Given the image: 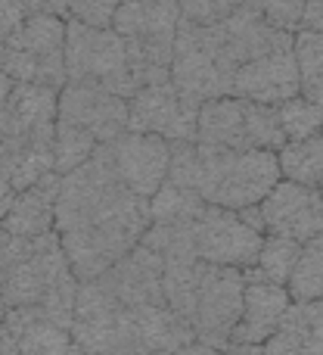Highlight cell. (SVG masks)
Here are the masks:
<instances>
[{
  "instance_id": "cell-1",
  "label": "cell",
  "mask_w": 323,
  "mask_h": 355,
  "mask_svg": "<svg viewBox=\"0 0 323 355\" xmlns=\"http://www.w3.org/2000/svg\"><path fill=\"white\" fill-rule=\"evenodd\" d=\"M147 227L149 200L124 187L106 147L75 172L59 175L53 231L78 281H93L109 271L140 243Z\"/></svg>"
},
{
  "instance_id": "cell-2",
  "label": "cell",
  "mask_w": 323,
  "mask_h": 355,
  "mask_svg": "<svg viewBox=\"0 0 323 355\" xmlns=\"http://www.w3.org/2000/svg\"><path fill=\"white\" fill-rule=\"evenodd\" d=\"M68 331L91 355H168L196 340L168 306H122L97 281H81Z\"/></svg>"
},
{
  "instance_id": "cell-3",
  "label": "cell",
  "mask_w": 323,
  "mask_h": 355,
  "mask_svg": "<svg viewBox=\"0 0 323 355\" xmlns=\"http://www.w3.org/2000/svg\"><path fill=\"white\" fill-rule=\"evenodd\" d=\"M168 181L199 193L205 206L243 212L280 181L277 153L268 150H221L205 144H171Z\"/></svg>"
},
{
  "instance_id": "cell-4",
  "label": "cell",
  "mask_w": 323,
  "mask_h": 355,
  "mask_svg": "<svg viewBox=\"0 0 323 355\" xmlns=\"http://www.w3.org/2000/svg\"><path fill=\"white\" fill-rule=\"evenodd\" d=\"M181 22L183 16L177 0H122L112 28L124 41L128 69L137 91L168 81Z\"/></svg>"
},
{
  "instance_id": "cell-5",
  "label": "cell",
  "mask_w": 323,
  "mask_h": 355,
  "mask_svg": "<svg viewBox=\"0 0 323 355\" xmlns=\"http://www.w3.org/2000/svg\"><path fill=\"white\" fill-rule=\"evenodd\" d=\"M0 72L22 85L66 87V19L25 16V22L0 44Z\"/></svg>"
},
{
  "instance_id": "cell-6",
  "label": "cell",
  "mask_w": 323,
  "mask_h": 355,
  "mask_svg": "<svg viewBox=\"0 0 323 355\" xmlns=\"http://www.w3.org/2000/svg\"><path fill=\"white\" fill-rule=\"evenodd\" d=\"M196 144L221 150H277L286 144V135L277 119V106H261L243 97H221L199 106Z\"/></svg>"
},
{
  "instance_id": "cell-7",
  "label": "cell",
  "mask_w": 323,
  "mask_h": 355,
  "mask_svg": "<svg viewBox=\"0 0 323 355\" xmlns=\"http://www.w3.org/2000/svg\"><path fill=\"white\" fill-rule=\"evenodd\" d=\"M66 78L97 85L128 100L137 91L128 69V50L116 28H93L66 19Z\"/></svg>"
},
{
  "instance_id": "cell-8",
  "label": "cell",
  "mask_w": 323,
  "mask_h": 355,
  "mask_svg": "<svg viewBox=\"0 0 323 355\" xmlns=\"http://www.w3.org/2000/svg\"><path fill=\"white\" fill-rule=\"evenodd\" d=\"M168 81L190 97L193 103H208V100L230 97L233 69L221 60L218 47L212 44L205 25H196L183 19L174 41V60H171Z\"/></svg>"
},
{
  "instance_id": "cell-9",
  "label": "cell",
  "mask_w": 323,
  "mask_h": 355,
  "mask_svg": "<svg viewBox=\"0 0 323 355\" xmlns=\"http://www.w3.org/2000/svg\"><path fill=\"white\" fill-rule=\"evenodd\" d=\"M246 275L239 268H221V265H202L199 284H196L193 315L190 331L196 343L227 349L230 337L237 331L239 312H243Z\"/></svg>"
},
{
  "instance_id": "cell-10",
  "label": "cell",
  "mask_w": 323,
  "mask_h": 355,
  "mask_svg": "<svg viewBox=\"0 0 323 355\" xmlns=\"http://www.w3.org/2000/svg\"><path fill=\"white\" fill-rule=\"evenodd\" d=\"M190 231H193V250L199 262L221 265V268H252L264 243V234L252 227L243 215L218 206L202 209Z\"/></svg>"
},
{
  "instance_id": "cell-11",
  "label": "cell",
  "mask_w": 323,
  "mask_h": 355,
  "mask_svg": "<svg viewBox=\"0 0 323 355\" xmlns=\"http://www.w3.org/2000/svg\"><path fill=\"white\" fill-rule=\"evenodd\" d=\"M199 103L183 97L171 81L147 85L128 97V131L153 135L168 144H193Z\"/></svg>"
},
{
  "instance_id": "cell-12",
  "label": "cell",
  "mask_w": 323,
  "mask_h": 355,
  "mask_svg": "<svg viewBox=\"0 0 323 355\" xmlns=\"http://www.w3.org/2000/svg\"><path fill=\"white\" fill-rule=\"evenodd\" d=\"M56 119L91 135L100 147L128 131V100L97 85L66 81L56 103Z\"/></svg>"
},
{
  "instance_id": "cell-13",
  "label": "cell",
  "mask_w": 323,
  "mask_h": 355,
  "mask_svg": "<svg viewBox=\"0 0 323 355\" xmlns=\"http://www.w3.org/2000/svg\"><path fill=\"white\" fill-rule=\"evenodd\" d=\"M59 91L0 72V141H53Z\"/></svg>"
},
{
  "instance_id": "cell-14",
  "label": "cell",
  "mask_w": 323,
  "mask_h": 355,
  "mask_svg": "<svg viewBox=\"0 0 323 355\" xmlns=\"http://www.w3.org/2000/svg\"><path fill=\"white\" fill-rule=\"evenodd\" d=\"M258 215L264 234L308 243L311 237L323 234V193L317 187H302L280 178L274 190L258 202Z\"/></svg>"
},
{
  "instance_id": "cell-15",
  "label": "cell",
  "mask_w": 323,
  "mask_h": 355,
  "mask_svg": "<svg viewBox=\"0 0 323 355\" xmlns=\"http://www.w3.org/2000/svg\"><path fill=\"white\" fill-rule=\"evenodd\" d=\"M109 162L116 175L124 181V187L134 190L143 200H153L156 190L165 184L171 166V144L153 135L124 131L112 144H106Z\"/></svg>"
},
{
  "instance_id": "cell-16",
  "label": "cell",
  "mask_w": 323,
  "mask_h": 355,
  "mask_svg": "<svg viewBox=\"0 0 323 355\" xmlns=\"http://www.w3.org/2000/svg\"><path fill=\"white\" fill-rule=\"evenodd\" d=\"M205 28H208L212 44L218 47L221 60L233 72L239 66H246L249 60H258V56L270 53L274 47H283V44L293 41V35H283V31L270 28L252 0H246L237 12H230L227 19H221L214 25H205Z\"/></svg>"
},
{
  "instance_id": "cell-17",
  "label": "cell",
  "mask_w": 323,
  "mask_h": 355,
  "mask_svg": "<svg viewBox=\"0 0 323 355\" xmlns=\"http://www.w3.org/2000/svg\"><path fill=\"white\" fill-rule=\"evenodd\" d=\"M230 97H243L261 106H280L299 97V66H295L293 41L239 66L233 72Z\"/></svg>"
},
{
  "instance_id": "cell-18",
  "label": "cell",
  "mask_w": 323,
  "mask_h": 355,
  "mask_svg": "<svg viewBox=\"0 0 323 355\" xmlns=\"http://www.w3.org/2000/svg\"><path fill=\"white\" fill-rule=\"evenodd\" d=\"M109 296H116L122 306H168L162 293V259L149 246L137 243L124 259H118L109 271L93 277Z\"/></svg>"
},
{
  "instance_id": "cell-19",
  "label": "cell",
  "mask_w": 323,
  "mask_h": 355,
  "mask_svg": "<svg viewBox=\"0 0 323 355\" xmlns=\"http://www.w3.org/2000/svg\"><path fill=\"white\" fill-rule=\"evenodd\" d=\"M246 275V293H243V312H239L237 331L230 337V346H264L274 331L280 327L286 309L293 306V296L283 284H270L261 277Z\"/></svg>"
},
{
  "instance_id": "cell-20",
  "label": "cell",
  "mask_w": 323,
  "mask_h": 355,
  "mask_svg": "<svg viewBox=\"0 0 323 355\" xmlns=\"http://www.w3.org/2000/svg\"><path fill=\"white\" fill-rule=\"evenodd\" d=\"M264 355H323V300L293 302L274 337L261 346Z\"/></svg>"
},
{
  "instance_id": "cell-21",
  "label": "cell",
  "mask_w": 323,
  "mask_h": 355,
  "mask_svg": "<svg viewBox=\"0 0 323 355\" xmlns=\"http://www.w3.org/2000/svg\"><path fill=\"white\" fill-rule=\"evenodd\" d=\"M56 196H59V175H47L37 184L19 190L16 200H12L10 212L0 225L6 227L16 237H44V234L53 231L56 225Z\"/></svg>"
},
{
  "instance_id": "cell-22",
  "label": "cell",
  "mask_w": 323,
  "mask_h": 355,
  "mask_svg": "<svg viewBox=\"0 0 323 355\" xmlns=\"http://www.w3.org/2000/svg\"><path fill=\"white\" fill-rule=\"evenodd\" d=\"M6 331L16 340L19 355H66L72 346V331L56 324L41 309H10L3 318Z\"/></svg>"
},
{
  "instance_id": "cell-23",
  "label": "cell",
  "mask_w": 323,
  "mask_h": 355,
  "mask_svg": "<svg viewBox=\"0 0 323 355\" xmlns=\"http://www.w3.org/2000/svg\"><path fill=\"white\" fill-rule=\"evenodd\" d=\"M47 175H53V141H0V178L16 193Z\"/></svg>"
},
{
  "instance_id": "cell-24",
  "label": "cell",
  "mask_w": 323,
  "mask_h": 355,
  "mask_svg": "<svg viewBox=\"0 0 323 355\" xmlns=\"http://www.w3.org/2000/svg\"><path fill=\"white\" fill-rule=\"evenodd\" d=\"M277 166L283 181L302 184V187H323V135L286 141L277 150Z\"/></svg>"
},
{
  "instance_id": "cell-25",
  "label": "cell",
  "mask_w": 323,
  "mask_h": 355,
  "mask_svg": "<svg viewBox=\"0 0 323 355\" xmlns=\"http://www.w3.org/2000/svg\"><path fill=\"white\" fill-rule=\"evenodd\" d=\"M293 53L299 66V94L323 106V31L299 28L293 35Z\"/></svg>"
},
{
  "instance_id": "cell-26",
  "label": "cell",
  "mask_w": 323,
  "mask_h": 355,
  "mask_svg": "<svg viewBox=\"0 0 323 355\" xmlns=\"http://www.w3.org/2000/svg\"><path fill=\"white\" fill-rule=\"evenodd\" d=\"M202 209L205 202L199 200V193L165 178V184L149 200V225H187L199 218Z\"/></svg>"
},
{
  "instance_id": "cell-27",
  "label": "cell",
  "mask_w": 323,
  "mask_h": 355,
  "mask_svg": "<svg viewBox=\"0 0 323 355\" xmlns=\"http://www.w3.org/2000/svg\"><path fill=\"white\" fill-rule=\"evenodd\" d=\"M286 290L293 296V302L323 300V234L302 243L299 262H295Z\"/></svg>"
},
{
  "instance_id": "cell-28",
  "label": "cell",
  "mask_w": 323,
  "mask_h": 355,
  "mask_svg": "<svg viewBox=\"0 0 323 355\" xmlns=\"http://www.w3.org/2000/svg\"><path fill=\"white\" fill-rule=\"evenodd\" d=\"M299 252H302V243H295V240L264 234V243H261V250H258L255 265L246 268V271L255 275V277H261V281L283 284V287H286L289 277H293L295 262H299Z\"/></svg>"
},
{
  "instance_id": "cell-29",
  "label": "cell",
  "mask_w": 323,
  "mask_h": 355,
  "mask_svg": "<svg viewBox=\"0 0 323 355\" xmlns=\"http://www.w3.org/2000/svg\"><path fill=\"white\" fill-rule=\"evenodd\" d=\"M97 150H100V144L93 141L91 135H84V131H78L56 119V128H53V172L56 175L75 172V168L84 166Z\"/></svg>"
},
{
  "instance_id": "cell-30",
  "label": "cell",
  "mask_w": 323,
  "mask_h": 355,
  "mask_svg": "<svg viewBox=\"0 0 323 355\" xmlns=\"http://www.w3.org/2000/svg\"><path fill=\"white\" fill-rule=\"evenodd\" d=\"M277 119H280V128L286 135V141H302V137L323 135V106L305 100L302 94L277 106Z\"/></svg>"
},
{
  "instance_id": "cell-31",
  "label": "cell",
  "mask_w": 323,
  "mask_h": 355,
  "mask_svg": "<svg viewBox=\"0 0 323 355\" xmlns=\"http://www.w3.org/2000/svg\"><path fill=\"white\" fill-rule=\"evenodd\" d=\"M255 10L270 28L283 31V35H295L302 28V16H305V0H252Z\"/></svg>"
},
{
  "instance_id": "cell-32",
  "label": "cell",
  "mask_w": 323,
  "mask_h": 355,
  "mask_svg": "<svg viewBox=\"0 0 323 355\" xmlns=\"http://www.w3.org/2000/svg\"><path fill=\"white\" fill-rule=\"evenodd\" d=\"M246 0H177L181 6V16L187 22L196 25H214L221 19H227L230 12H237Z\"/></svg>"
},
{
  "instance_id": "cell-33",
  "label": "cell",
  "mask_w": 323,
  "mask_h": 355,
  "mask_svg": "<svg viewBox=\"0 0 323 355\" xmlns=\"http://www.w3.org/2000/svg\"><path fill=\"white\" fill-rule=\"evenodd\" d=\"M122 0H68V16L93 28H109Z\"/></svg>"
},
{
  "instance_id": "cell-34",
  "label": "cell",
  "mask_w": 323,
  "mask_h": 355,
  "mask_svg": "<svg viewBox=\"0 0 323 355\" xmlns=\"http://www.w3.org/2000/svg\"><path fill=\"white\" fill-rule=\"evenodd\" d=\"M28 10H25V0H0V44L25 22Z\"/></svg>"
},
{
  "instance_id": "cell-35",
  "label": "cell",
  "mask_w": 323,
  "mask_h": 355,
  "mask_svg": "<svg viewBox=\"0 0 323 355\" xmlns=\"http://www.w3.org/2000/svg\"><path fill=\"white\" fill-rule=\"evenodd\" d=\"M12 246H16V234H10L3 225H0V321L6 318V300H3V275H6V265H10L12 256Z\"/></svg>"
},
{
  "instance_id": "cell-36",
  "label": "cell",
  "mask_w": 323,
  "mask_h": 355,
  "mask_svg": "<svg viewBox=\"0 0 323 355\" xmlns=\"http://www.w3.org/2000/svg\"><path fill=\"white\" fill-rule=\"evenodd\" d=\"M28 16H68V0H25Z\"/></svg>"
},
{
  "instance_id": "cell-37",
  "label": "cell",
  "mask_w": 323,
  "mask_h": 355,
  "mask_svg": "<svg viewBox=\"0 0 323 355\" xmlns=\"http://www.w3.org/2000/svg\"><path fill=\"white\" fill-rule=\"evenodd\" d=\"M302 28L323 31V0H305V16H302Z\"/></svg>"
},
{
  "instance_id": "cell-38",
  "label": "cell",
  "mask_w": 323,
  "mask_h": 355,
  "mask_svg": "<svg viewBox=\"0 0 323 355\" xmlns=\"http://www.w3.org/2000/svg\"><path fill=\"white\" fill-rule=\"evenodd\" d=\"M12 200H16V190L10 187V184L0 178V221L6 218V212H10V206H12Z\"/></svg>"
},
{
  "instance_id": "cell-39",
  "label": "cell",
  "mask_w": 323,
  "mask_h": 355,
  "mask_svg": "<svg viewBox=\"0 0 323 355\" xmlns=\"http://www.w3.org/2000/svg\"><path fill=\"white\" fill-rule=\"evenodd\" d=\"M168 355H221V349H212V346H202V343H187V346H181V349H174V352H168Z\"/></svg>"
},
{
  "instance_id": "cell-40",
  "label": "cell",
  "mask_w": 323,
  "mask_h": 355,
  "mask_svg": "<svg viewBox=\"0 0 323 355\" xmlns=\"http://www.w3.org/2000/svg\"><path fill=\"white\" fill-rule=\"evenodd\" d=\"M221 355H264L261 346H227L221 349Z\"/></svg>"
},
{
  "instance_id": "cell-41",
  "label": "cell",
  "mask_w": 323,
  "mask_h": 355,
  "mask_svg": "<svg viewBox=\"0 0 323 355\" xmlns=\"http://www.w3.org/2000/svg\"><path fill=\"white\" fill-rule=\"evenodd\" d=\"M66 355H91V352H84L81 346H75V343H72V346H68V352H66Z\"/></svg>"
},
{
  "instance_id": "cell-42",
  "label": "cell",
  "mask_w": 323,
  "mask_h": 355,
  "mask_svg": "<svg viewBox=\"0 0 323 355\" xmlns=\"http://www.w3.org/2000/svg\"><path fill=\"white\" fill-rule=\"evenodd\" d=\"M320 193H323V187H320Z\"/></svg>"
}]
</instances>
